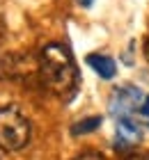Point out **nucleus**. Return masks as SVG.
<instances>
[{
	"label": "nucleus",
	"instance_id": "9",
	"mask_svg": "<svg viewBox=\"0 0 149 160\" xmlns=\"http://www.w3.org/2000/svg\"><path fill=\"white\" fill-rule=\"evenodd\" d=\"M145 57H147V62H149V39L145 41Z\"/></svg>",
	"mask_w": 149,
	"mask_h": 160
},
{
	"label": "nucleus",
	"instance_id": "4",
	"mask_svg": "<svg viewBox=\"0 0 149 160\" xmlns=\"http://www.w3.org/2000/svg\"><path fill=\"white\" fill-rule=\"evenodd\" d=\"M142 133L145 130L133 123L129 119H117V128H115V142L119 144V149H129V147H136V144L142 140Z\"/></svg>",
	"mask_w": 149,
	"mask_h": 160
},
{
	"label": "nucleus",
	"instance_id": "3",
	"mask_svg": "<svg viewBox=\"0 0 149 160\" xmlns=\"http://www.w3.org/2000/svg\"><path fill=\"white\" fill-rule=\"evenodd\" d=\"M30 142V121L19 108H0V147L5 151H21Z\"/></svg>",
	"mask_w": 149,
	"mask_h": 160
},
{
	"label": "nucleus",
	"instance_id": "6",
	"mask_svg": "<svg viewBox=\"0 0 149 160\" xmlns=\"http://www.w3.org/2000/svg\"><path fill=\"white\" fill-rule=\"evenodd\" d=\"M101 126V117H89V119H83V121H78L76 126H73L71 133L73 135H83V133H92L94 128H99Z\"/></svg>",
	"mask_w": 149,
	"mask_h": 160
},
{
	"label": "nucleus",
	"instance_id": "1",
	"mask_svg": "<svg viewBox=\"0 0 149 160\" xmlns=\"http://www.w3.org/2000/svg\"><path fill=\"white\" fill-rule=\"evenodd\" d=\"M41 78L57 96L71 98L78 87V69L73 64L69 48L62 43H48L39 55Z\"/></svg>",
	"mask_w": 149,
	"mask_h": 160
},
{
	"label": "nucleus",
	"instance_id": "7",
	"mask_svg": "<svg viewBox=\"0 0 149 160\" xmlns=\"http://www.w3.org/2000/svg\"><path fill=\"white\" fill-rule=\"evenodd\" d=\"M76 160H103V156H99V153H83V156L76 158Z\"/></svg>",
	"mask_w": 149,
	"mask_h": 160
},
{
	"label": "nucleus",
	"instance_id": "8",
	"mask_svg": "<svg viewBox=\"0 0 149 160\" xmlns=\"http://www.w3.org/2000/svg\"><path fill=\"white\" fill-rule=\"evenodd\" d=\"M126 160H149V156H129Z\"/></svg>",
	"mask_w": 149,
	"mask_h": 160
},
{
	"label": "nucleus",
	"instance_id": "5",
	"mask_svg": "<svg viewBox=\"0 0 149 160\" xmlns=\"http://www.w3.org/2000/svg\"><path fill=\"white\" fill-rule=\"evenodd\" d=\"M87 64H89V69H92L99 78H103V80L115 78V73H117V62L110 55L92 53V55H87Z\"/></svg>",
	"mask_w": 149,
	"mask_h": 160
},
{
	"label": "nucleus",
	"instance_id": "10",
	"mask_svg": "<svg viewBox=\"0 0 149 160\" xmlns=\"http://www.w3.org/2000/svg\"><path fill=\"white\" fill-rule=\"evenodd\" d=\"M92 2H94V0H78V5H83V7H89Z\"/></svg>",
	"mask_w": 149,
	"mask_h": 160
},
{
	"label": "nucleus",
	"instance_id": "2",
	"mask_svg": "<svg viewBox=\"0 0 149 160\" xmlns=\"http://www.w3.org/2000/svg\"><path fill=\"white\" fill-rule=\"evenodd\" d=\"M110 112L115 119H129L142 130L149 128V94H142L136 85H122L113 92Z\"/></svg>",
	"mask_w": 149,
	"mask_h": 160
}]
</instances>
